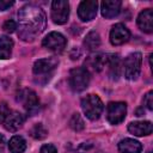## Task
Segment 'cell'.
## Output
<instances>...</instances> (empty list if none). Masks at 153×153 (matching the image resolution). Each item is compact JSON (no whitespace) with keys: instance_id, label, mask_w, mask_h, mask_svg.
Here are the masks:
<instances>
[{"instance_id":"1","label":"cell","mask_w":153,"mask_h":153,"mask_svg":"<svg viewBox=\"0 0 153 153\" xmlns=\"http://www.w3.org/2000/svg\"><path fill=\"white\" fill-rule=\"evenodd\" d=\"M47 19L43 10L36 5H25L18 12V36L25 41H33L43 32Z\"/></svg>"},{"instance_id":"2","label":"cell","mask_w":153,"mask_h":153,"mask_svg":"<svg viewBox=\"0 0 153 153\" xmlns=\"http://www.w3.org/2000/svg\"><path fill=\"white\" fill-rule=\"evenodd\" d=\"M81 109L87 118L94 121L100 117L104 105L102 99L97 94H87L85 98L81 99Z\"/></svg>"},{"instance_id":"3","label":"cell","mask_w":153,"mask_h":153,"mask_svg":"<svg viewBox=\"0 0 153 153\" xmlns=\"http://www.w3.org/2000/svg\"><path fill=\"white\" fill-rule=\"evenodd\" d=\"M88 82H90V72L87 69L82 67H76L69 72L68 84L74 92L84 91L88 86Z\"/></svg>"},{"instance_id":"4","label":"cell","mask_w":153,"mask_h":153,"mask_svg":"<svg viewBox=\"0 0 153 153\" xmlns=\"http://www.w3.org/2000/svg\"><path fill=\"white\" fill-rule=\"evenodd\" d=\"M57 59L55 57H45V59H39L35 62L33 65V74L38 79H44V82L51 76L54 69L57 67Z\"/></svg>"},{"instance_id":"5","label":"cell","mask_w":153,"mask_h":153,"mask_svg":"<svg viewBox=\"0 0 153 153\" xmlns=\"http://www.w3.org/2000/svg\"><path fill=\"white\" fill-rule=\"evenodd\" d=\"M142 63V55L140 53H133L128 55L123 63L124 76L129 80H135L140 75Z\"/></svg>"},{"instance_id":"6","label":"cell","mask_w":153,"mask_h":153,"mask_svg":"<svg viewBox=\"0 0 153 153\" xmlns=\"http://www.w3.org/2000/svg\"><path fill=\"white\" fill-rule=\"evenodd\" d=\"M69 17V4L65 0L51 2V19L55 24H65Z\"/></svg>"},{"instance_id":"7","label":"cell","mask_w":153,"mask_h":153,"mask_svg":"<svg viewBox=\"0 0 153 153\" xmlns=\"http://www.w3.org/2000/svg\"><path fill=\"white\" fill-rule=\"evenodd\" d=\"M42 44L48 50H51L54 53H61L66 48L67 41H66V38H65V36L62 33L56 32V31H53V32L48 33L43 38Z\"/></svg>"},{"instance_id":"8","label":"cell","mask_w":153,"mask_h":153,"mask_svg":"<svg viewBox=\"0 0 153 153\" xmlns=\"http://www.w3.org/2000/svg\"><path fill=\"white\" fill-rule=\"evenodd\" d=\"M17 100L22 103V105L25 108V110L29 114H33L38 110L39 106V100L37 98V94L29 88H24L20 90L17 97Z\"/></svg>"},{"instance_id":"9","label":"cell","mask_w":153,"mask_h":153,"mask_svg":"<svg viewBox=\"0 0 153 153\" xmlns=\"http://www.w3.org/2000/svg\"><path fill=\"white\" fill-rule=\"evenodd\" d=\"M127 114V104L123 102H111L106 108V117L111 124L121 123Z\"/></svg>"},{"instance_id":"10","label":"cell","mask_w":153,"mask_h":153,"mask_svg":"<svg viewBox=\"0 0 153 153\" xmlns=\"http://www.w3.org/2000/svg\"><path fill=\"white\" fill-rule=\"evenodd\" d=\"M97 10L98 2L96 0H85L78 7V16L82 22H90L97 16Z\"/></svg>"},{"instance_id":"11","label":"cell","mask_w":153,"mask_h":153,"mask_svg":"<svg viewBox=\"0 0 153 153\" xmlns=\"http://www.w3.org/2000/svg\"><path fill=\"white\" fill-rule=\"evenodd\" d=\"M130 38V31L121 23L112 26L110 31V42L114 45H121L128 42Z\"/></svg>"},{"instance_id":"12","label":"cell","mask_w":153,"mask_h":153,"mask_svg":"<svg viewBox=\"0 0 153 153\" xmlns=\"http://www.w3.org/2000/svg\"><path fill=\"white\" fill-rule=\"evenodd\" d=\"M128 130L135 136H146L152 133L153 126L149 121H136L128 124Z\"/></svg>"},{"instance_id":"13","label":"cell","mask_w":153,"mask_h":153,"mask_svg":"<svg viewBox=\"0 0 153 153\" xmlns=\"http://www.w3.org/2000/svg\"><path fill=\"white\" fill-rule=\"evenodd\" d=\"M121 6H122V2L120 0H105L100 4L102 16L108 19L114 18V17L118 16V13L121 11Z\"/></svg>"},{"instance_id":"14","label":"cell","mask_w":153,"mask_h":153,"mask_svg":"<svg viewBox=\"0 0 153 153\" xmlns=\"http://www.w3.org/2000/svg\"><path fill=\"white\" fill-rule=\"evenodd\" d=\"M137 26L143 32L151 33L153 31V11L151 8H146L140 12L137 17Z\"/></svg>"},{"instance_id":"15","label":"cell","mask_w":153,"mask_h":153,"mask_svg":"<svg viewBox=\"0 0 153 153\" xmlns=\"http://www.w3.org/2000/svg\"><path fill=\"white\" fill-rule=\"evenodd\" d=\"M106 60H108V55H104V54L91 55L85 61V65H86L85 69L87 71L91 69L93 72H100L106 66Z\"/></svg>"},{"instance_id":"16","label":"cell","mask_w":153,"mask_h":153,"mask_svg":"<svg viewBox=\"0 0 153 153\" xmlns=\"http://www.w3.org/2000/svg\"><path fill=\"white\" fill-rule=\"evenodd\" d=\"M142 145L134 139H123L118 142L120 153H140Z\"/></svg>"},{"instance_id":"17","label":"cell","mask_w":153,"mask_h":153,"mask_svg":"<svg viewBox=\"0 0 153 153\" xmlns=\"http://www.w3.org/2000/svg\"><path fill=\"white\" fill-rule=\"evenodd\" d=\"M5 128L10 131H16L18 130L23 123H24V116L20 114V112H17V111H13V112H10V115L7 116V118L5 120Z\"/></svg>"},{"instance_id":"18","label":"cell","mask_w":153,"mask_h":153,"mask_svg":"<svg viewBox=\"0 0 153 153\" xmlns=\"http://www.w3.org/2000/svg\"><path fill=\"white\" fill-rule=\"evenodd\" d=\"M13 41L8 36H0V59L6 60L11 57Z\"/></svg>"},{"instance_id":"19","label":"cell","mask_w":153,"mask_h":153,"mask_svg":"<svg viewBox=\"0 0 153 153\" xmlns=\"http://www.w3.org/2000/svg\"><path fill=\"white\" fill-rule=\"evenodd\" d=\"M99 45H100V37H99L98 32L97 31H90L84 39V47L87 50L92 51V50L98 49Z\"/></svg>"},{"instance_id":"20","label":"cell","mask_w":153,"mask_h":153,"mask_svg":"<svg viewBox=\"0 0 153 153\" xmlns=\"http://www.w3.org/2000/svg\"><path fill=\"white\" fill-rule=\"evenodd\" d=\"M106 65L109 66V74L112 79H117L118 75H120V71H121V67H120V59H118V55H109L108 56V60H106Z\"/></svg>"},{"instance_id":"21","label":"cell","mask_w":153,"mask_h":153,"mask_svg":"<svg viewBox=\"0 0 153 153\" xmlns=\"http://www.w3.org/2000/svg\"><path fill=\"white\" fill-rule=\"evenodd\" d=\"M8 148H10L11 153H24V151L26 149V142L22 136L14 135L10 140Z\"/></svg>"},{"instance_id":"22","label":"cell","mask_w":153,"mask_h":153,"mask_svg":"<svg viewBox=\"0 0 153 153\" xmlns=\"http://www.w3.org/2000/svg\"><path fill=\"white\" fill-rule=\"evenodd\" d=\"M69 127L75 131H80L85 128V122L79 114H73V116L69 120Z\"/></svg>"},{"instance_id":"23","label":"cell","mask_w":153,"mask_h":153,"mask_svg":"<svg viewBox=\"0 0 153 153\" xmlns=\"http://www.w3.org/2000/svg\"><path fill=\"white\" fill-rule=\"evenodd\" d=\"M31 136L32 137H35V139H37V140H42V139H44L47 135H48V130L45 129V127L43 126V124H41V123H37V124H35L32 128H31Z\"/></svg>"},{"instance_id":"24","label":"cell","mask_w":153,"mask_h":153,"mask_svg":"<svg viewBox=\"0 0 153 153\" xmlns=\"http://www.w3.org/2000/svg\"><path fill=\"white\" fill-rule=\"evenodd\" d=\"M10 109L7 106L6 103H0V123L5 122V120L7 118V116L10 115Z\"/></svg>"},{"instance_id":"25","label":"cell","mask_w":153,"mask_h":153,"mask_svg":"<svg viewBox=\"0 0 153 153\" xmlns=\"http://www.w3.org/2000/svg\"><path fill=\"white\" fill-rule=\"evenodd\" d=\"M2 29L6 31V32H8V33H12L16 29H17V24H16V22L14 20H12V19H10V20H6L5 23H4V26H2Z\"/></svg>"},{"instance_id":"26","label":"cell","mask_w":153,"mask_h":153,"mask_svg":"<svg viewBox=\"0 0 153 153\" xmlns=\"http://www.w3.org/2000/svg\"><path fill=\"white\" fill-rule=\"evenodd\" d=\"M143 104H145V106H146L148 110H152V109H153V92H152V91L147 92V94L145 96V98H143Z\"/></svg>"},{"instance_id":"27","label":"cell","mask_w":153,"mask_h":153,"mask_svg":"<svg viewBox=\"0 0 153 153\" xmlns=\"http://www.w3.org/2000/svg\"><path fill=\"white\" fill-rule=\"evenodd\" d=\"M41 153H57V149L54 145L48 143V145H43L41 148Z\"/></svg>"},{"instance_id":"28","label":"cell","mask_w":153,"mask_h":153,"mask_svg":"<svg viewBox=\"0 0 153 153\" xmlns=\"http://www.w3.org/2000/svg\"><path fill=\"white\" fill-rule=\"evenodd\" d=\"M14 1L12 0H0V11H6L11 6H13Z\"/></svg>"},{"instance_id":"29","label":"cell","mask_w":153,"mask_h":153,"mask_svg":"<svg viewBox=\"0 0 153 153\" xmlns=\"http://www.w3.org/2000/svg\"><path fill=\"white\" fill-rule=\"evenodd\" d=\"M4 145H5V137H4V135L0 134V152H1L2 148H4Z\"/></svg>"}]
</instances>
